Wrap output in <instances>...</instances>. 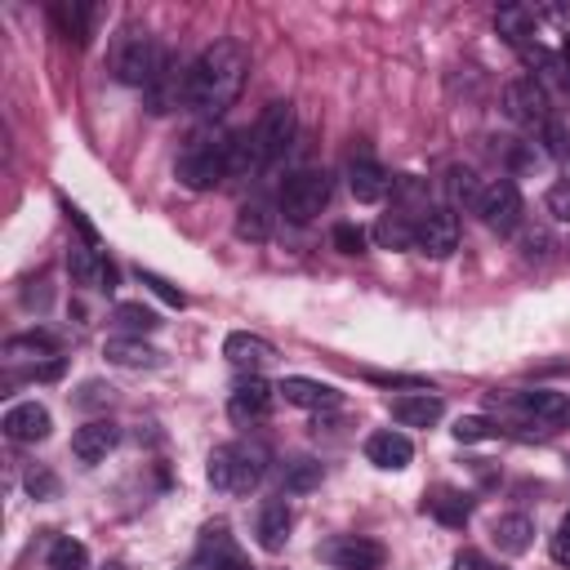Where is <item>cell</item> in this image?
<instances>
[{"instance_id": "cell-1", "label": "cell", "mask_w": 570, "mask_h": 570, "mask_svg": "<svg viewBox=\"0 0 570 570\" xmlns=\"http://www.w3.org/2000/svg\"><path fill=\"white\" fill-rule=\"evenodd\" d=\"M245 76H249V49L240 40L223 36V40L205 45L196 53V62L187 67L183 107L205 116V120H214V116H223L236 102V94L245 89Z\"/></svg>"}, {"instance_id": "cell-2", "label": "cell", "mask_w": 570, "mask_h": 570, "mask_svg": "<svg viewBox=\"0 0 570 570\" xmlns=\"http://www.w3.org/2000/svg\"><path fill=\"white\" fill-rule=\"evenodd\" d=\"M174 174H178V183H183L187 191H209V187H218L223 178H232V134H227V129H214V125L196 129V134L183 142Z\"/></svg>"}, {"instance_id": "cell-3", "label": "cell", "mask_w": 570, "mask_h": 570, "mask_svg": "<svg viewBox=\"0 0 570 570\" xmlns=\"http://www.w3.org/2000/svg\"><path fill=\"white\" fill-rule=\"evenodd\" d=\"M209 485L218 494H249L258 490L263 472H267V454L258 445H245V441H227V445H214L209 450Z\"/></svg>"}, {"instance_id": "cell-4", "label": "cell", "mask_w": 570, "mask_h": 570, "mask_svg": "<svg viewBox=\"0 0 570 570\" xmlns=\"http://www.w3.org/2000/svg\"><path fill=\"white\" fill-rule=\"evenodd\" d=\"M160 53H165V45H156L147 31H120V40L111 45V71L120 85L147 89L160 67Z\"/></svg>"}, {"instance_id": "cell-5", "label": "cell", "mask_w": 570, "mask_h": 570, "mask_svg": "<svg viewBox=\"0 0 570 570\" xmlns=\"http://www.w3.org/2000/svg\"><path fill=\"white\" fill-rule=\"evenodd\" d=\"M330 191H334V183H330L325 169H298V174H289V178L281 183L276 205H281V214H285L289 223H312V218L330 205Z\"/></svg>"}, {"instance_id": "cell-6", "label": "cell", "mask_w": 570, "mask_h": 570, "mask_svg": "<svg viewBox=\"0 0 570 570\" xmlns=\"http://www.w3.org/2000/svg\"><path fill=\"white\" fill-rule=\"evenodd\" d=\"M316 557L334 570H383L387 552L379 539H365V534H330L316 543Z\"/></svg>"}, {"instance_id": "cell-7", "label": "cell", "mask_w": 570, "mask_h": 570, "mask_svg": "<svg viewBox=\"0 0 570 570\" xmlns=\"http://www.w3.org/2000/svg\"><path fill=\"white\" fill-rule=\"evenodd\" d=\"M183 570H254L245 548L232 539L227 521H209L200 530V543H196V557L183 566Z\"/></svg>"}, {"instance_id": "cell-8", "label": "cell", "mask_w": 570, "mask_h": 570, "mask_svg": "<svg viewBox=\"0 0 570 570\" xmlns=\"http://www.w3.org/2000/svg\"><path fill=\"white\" fill-rule=\"evenodd\" d=\"M521 214H525V205H521V191H517V183H512V178H494V183H485V187H481L476 218H481L490 232L512 236V232L521 227Z\"/></svg>"}, {"instance_id": "cell-9", "label": "cell", "mask_w": 570, "mask_h": 570, "mask_svg": "<svg viewBox=\"0 0 570 570\" xmlns=\"http://www.w3.org/2000/svg\"><path fill=\"white\" fill-rule=\"evenodd\" d=\"M503 111L508 120H517L521 129H543L552 107H548V89L534 80V76H521V80H508L503 85Z\"/></svg>"}, {"instance_id": "cell-10", "label": "cell", "mask_w": 570, "mask_h": 570, "mask_svg": "<svg viewBox=\"0 0 570 570\" xmlns=\"http://www.w3.org/2000/svg\"><path fill=\"white\" fill-rule=\"evenodd\" d=\"M294 134H298V111H294V102H267L263 116H258V125H254V138H258L263 160H267V165L281 160V156L294 147Z\"/></svg>"}, {"instance_id": "cell-11", "label": "cell", "mask_w": 570, "mask_h": 570, "mask_svg": "<svg viewBox=\"0 0 570 570\" xmlns=\"http://www.w3.org/2000/svg\"><path fill=\"white\" fill-rule=\"evenodd\" d=\"M414 249H423L428 258H450L459 249V214L450 205L423 209L414 223Z\"/></svg>"}, {"instance_id": "cell-12", "label": "cell", "mask_w": 570, "mask_h": 570, "mask_svg": "<svg viewBox=\"0 0 570 570\" xmlns=\"http://www.w3.org/2000/svg\"><path fill=\"white\" fill-rule=\"evenodd\" d=\"M272 401H276V387H272L267 379L249 374V379H240V383L232 387V396H227V414H232L236 423H258V419L272 414Z\"/></svg>"}, {"instance_id": "cell-13", "label": "cell", "mask_w": 570, "mask_h": 570, "mask_svg": "<svg viewBox=\"0 0 570 570\" xmlns=\"http://www.w3.org/2000/svg\"><path fill=\"white\" fill-rule=\"evenodd\" d=\"M0 428H4V436H9V441H18V445H36V441H45V436H49L53 419H49V410H45L40 401H18V405H9V410H4Z\"/></svg>"}, {"instance_id": "cell-14", "label": "cell", "mask_w": 570, "mask_h": 570, "mask_svg": "<svg viewBox=\"0 0 570 570\" xmlns=\"http://www.w3.org/2000/svg\"><path fill=\"white\" fill-rule=\"evenodd\" d=\"M289 530H294V508H289V499H285V494H281V499H263L258 521H254L258 548H263V552H281V548L289 543Z\"/></svg>"}, {"instance_id": "cell-15", "label": "cell", "mask_w": 570, "mask_h": 570, "mask_svg": "<svg viewBox=\"0 0 570 570\" xmlns=\"http://www.w3.org/2000/svg\"><path fill=\"white\" fill-rule=\"evenodd\" d=\"M183 94H187V71L178 76L174 53L165 49V53H160V67H156V76H151V85H147V107H151L156 116H165V111L183 107Z\"/></svg>"}, {"instance_id": "cell-16", "label": "cell", "mask_w": 570, "mask_h": 570, "mask_svg": "<svg viewBox=\"0 0 570 570\" xmlns=\"http://www.w3.org/2000/svg\"><path fill=\"white\" fill-rule=\"evenodd\" d=\"M392 174L374 160V156H352V165H347V187H352V196L361 200V205H379L387 191H392Z\"/></svg>"}, {"instance_id": "cell-17", "label": "cell", "mask_w": 570, "mask_h": 570, "mask_svg": "<svg viewBox=\"0 0 570 570\" xmlns=\"http://www.w3.org/2000/svg\"><path fill=\"white\" fill-rule=\"evenodd\" d=\"M276 396H285V401L298 405V410H334V405L343 401L334 383H321V379H307V374L281 379V383H276Z\"/></svg>"}, {"instance_id": "cell-18", "label": "cell", "mask_w": 570, "mask_h": 570, "mask_svg": "<svg viewBox=\"0 0 570 570\" xmlns=\"http://www.w3.org/2000/svg\"><path fill=\"white\" fill-rule=\"evenodd\" d=\"M116 441H120V428L111 419H89V423H80L71 432V454L80 463H102L116 450Z\"/></svg>"}, {"instance_id": "cell-19", "label": "cell", "mask_w": 570, "mask_h": 570, "mask_svg": "<svg viewBox=\"0 0 570 570\" xmlns=\"http://www.w3.org/2000/svg\"><path fill=\"white\" fill-rule=\"evenodd\" d=\"M365 459H370L374 468H383V472H401V468H410L414 445H410L405 432H396V428H379V432L365 436Z\"/></svg>"}, {"instance_id": "cell-20", "label": "cell", "mask_w": 570, "mask_h": 570, "mask_svg": "<svg viewBox=\"0 0 570 570\" xmlns=\"http://www.w3.org/2000/svg\"><path fill=\"white\" fill-rule=\"evenodd\" d=\"M503 401H508V410H517V414H521L525 423H534V428H552V423L561 419V410H566V396H561V392H548V387L508 392Z\"/></svg>"}, {"instance_id": "cell-21", "label": "cell", "mask_w": 570, "mask_h": 570, "mask_svg": "<svg viewBox=\"0 0 570 570\" xmlns=\"http://www.w3.org/2000/svg\"><path fill=\"white\" fill-rule=\"evenodd\" d=\"M223 356L236 365V370H263L267 361H276V347L263 338V334H249V330H232L223 338Z\"/></svg>"}, {"instance_id": "cell-22", "label": "cell", "mask_w": 570, "mask_h": 570, "mask_svg": "<svg viewBox=\"0 0 570 570\" xmlns=\"http://www.w3.org/2000/svg\"><path fill=\"white\" fill-rule=\"evenodd\" d=\"M441 414H445V405H441V396H432V392L392 396V419H396L401 428H432V423H441Z\"/></svg>"}, {"instance_id": "cell-23", "label": "cell", "mask_w": 570, "mask_h": 570, "mask_svg": "<svg viewBox=\"0 0 570 570\" xmlns=\"http://www.w3.org/2000/svg\"><path fill=\"white\" fill-rule=\"evenodd\" d=\"M423 512L436 517V521L450 525V530H463L468 517H472V499H468L463 490H454V485H436L432 494H423Z\"/></svg>"}, {"instance_id": "cell-24", "label": "cell", "mask_w": 570, "mask_h": 570, "mask_svg": "<svg viewBox=\"0 0 570 570\" xmlns=\"http://www.w3.org/2000/svg\"><path fill=\"white\" fill-rule=\"evenodd\" d=\"M534 27H539V9H530V4H503V9L494 13V31H499L512 49L534 45Z\"/></svg>"}, {"instance_id": "cell-25", "label": "cell", "mask_w": 570, "mask_h": 570, "mask_svg": "<svg viewBox=\"0 0 570 570\" xmlns=\"http://www.w3.org/2000/svg\"><path fill=\"white\" fill-rule=\"evenodd\" d=\"M102 356H107L111 365H120V370H156V365H160V352H156L151 343H142V338H129V334L107 338V343H102Z\"/></svg>"}, {"instance_id": "cell-26", "label": "cell", "mask_w": 570, "mask_h": 570, "mask_svg": "<svg viewBox=\"0 0 570 570\" xmlns=\"http://www.w3.org/2000/svg\"><path fill=\"white\" fill-rule=\"evenodd\" d=\"M67 272H71V281L76 285H85V289H102V276H107V254L98 249V245H71L67 249Z\"/></svg>"}, {"instance_id": "cell-27", "label": "cell", "mask_w": 570, "mask_h": 570, "mask_svg": "<svg viewBox=\"0 0 570 570\" xmlns=\"http://www.w3.org/2000/svg\"><path fill=\"white\" fill-rule=\"evenodd\" d=\"M49 18L58 22V31H62L71 45H89V31H94V4L58 0V4H49Z\"/></svg>"}, {"instance_id": "cell-28", "label": "cell", "mask_w": 570, "mask_h": 570, "mask_svg": "<svg viewBox=\"0 0 570 570\" xmlns=\"http://www.w3.org/2000/svg\"><path fill=\"white\" fill-rule=\"evenodd\" d=\"M530 543H534V521H530L525 512H503V517L494 521V548H499L503 557H521Z\"/></svg>"}, {"instance_id": "cell-29", "label": "cell", "mask_w": 570, "mask_h": 570, "mask_svg": "<svg viewBox=\"0 0 570 570\" xmlns=\"http://www.w3.org/2000/svg\"><path fill=\"white\" fill-rule=\"evenodd\" d=\"M4 356L9 361H31L36 356V365H45V361H58V338L49 330L13 334V338H4Z\"/></svg>"}, {"instance_id": "cell-30", "label": "cell", "mask_w": 570, "mask_h": 570, "mask_svg": "<svg viewBox=\"0 0 570 570\" xmlns=\"http://www.w3.org/2000/svg\"><path fill=\"white\" fill-rule=\"evenodd\" d=\"M374 240H379L383 249H414V223H410V214H401V209L383 214V218L374 223Z\"/></svg>"}, {"instance_id": "cell-31", "label": "cell", "mask_w": 570, "mask_h": 570, "mask_svg": "<svg viewBox=\"0 0 570 570\" xmlns=\"http://www.w3.org/2000/svg\"><path fill=\"white\" fill-rule=\"evenodd\" d=\"M321 476H325V468L316 459H289L285 472H281V490L285 494H307V490L321 485Z\"/></svg>"}, {"instance_id": "cell-32", "label": "cell", "mask_w": 570, "mask_h": 570, "mask_svg": "<svg viewBox=\"0 0 570 570\" xmlns=\"http://www.w3.org/2000/svg\"><path fill=\"white\" fill-rule=\"evenodd\" d=\"M236 236H240V240H267V236H272V214H267V205L245 200V205L236 209Z\"/></svg>"}, {"instance_id": "cell-33", "label": "cell", "mask_w": 570, "mask_h": 570, "mask_svg": "<svg viewBox=\"0 0 570 570\" xmlns=\"http://www.w3.org/2000/svg\"><path fill=\"white\" fill-rule=\"evenodd\" d=\"M111 321H116V325H120L129 338H142V334H151V330L160 325V316H156L151 307H142V303H116Z\"/></svg>"}, {"instance_id": "cell-34", "label": "cell", "mask_w": 570, "mask_h": 570, "mask_svg": "<svg viewBox=\"0 0 570 570\" xmlns=\"http://www.w3.org/2000/svg\"><path fill=\"white\" fill-rule=\"evenodd\" d=\"M481 187H485V183H476V174H472V169H463V165H454V169L445 174V191H450V200H454V205H472V209H476Z\"/></svg>"}, {"instance_id": "cell-35", "label": "cell", "mask_w": 570, "mask_h": 570, "mask_svg": "<svg viewBox=\"0 0 570 570\" xmlns=\"http://www.w3.org/2000/svg\"><path fill=\"white\" fill-rule=\"evenodd\" d=\"M454 441H463V445H472V441H494L499 436V423L490 419V414H463V419H454Z\"/></svg>"}, {"instance_id": "cell-36", "label": "cell", "mask_w": 570, "mask_h": 570, "mask_svg": "<svg viewBox=\"0 0 570 570\" xmlns=\"http://www.w3.org/2000/svg\"><path fill=\"white\" fill-rule=\"evenodd\" d=\"M539 134H543V147H548L552 156L570 160V111H552Z\"/></svg>"}, {"instance_id": "cell-37", "label": "cell", "mask_w": 570, "mask_h": 570, "mask_svg": "<svg viewBox=\"0 0 570 570\" xmlns=\"http://www.w3.org/2000/svg\"><path fill=\"white\" fill-rule=\"evenodd\" d=\"M49 570H89V552L80 539H58L49 552Z\"/></svg>"}, {"instance_id": "cell-38", "label": "cell", "mask_w": 570, "mask_h": 570, "mask_svg": "<svg viewBox=\"0 0 570 570\" xmlns=\"http://www.w3.org/2000/svg\"><path fill=\"white\" fill-rule=\"evenodd\" d=\"M138 281H142L156 298H165L169 307H187V294H183L174 281H165V276H156V272H147V267H138Z\"/></svg>"}, {"instance_id": "cell-39", "label": "cell", "mask_w": 570, "mask_h": 570, "mask_svg": "<svg viewBox=\"0 0 570 570\" xmlns=\"http://www.w3.org/2000/svg\"><path fill=\"white\" fill-rule=\"evenodd\" d=\"M334 249L338 254H365V232L356 223H334Z\"/></svg>"}, {"instance_id": "cell-40", "label": "cell", "mask_w": 570, "mask_h": 570, "mask_svg": "<svg viewBox=\"0 0 570 570\" xmlns=\"http://www.w3.org/2000/svg\"><path fill=\"white\" fill-rule=\"evenodd\" d=\"M543 205H548V214H552L557 223H570V178L552 183L548 196H543Z\"/></svg>"}, {"instance_id": "cell-41", "label": "cell", "mask_w": 570, "mask_h": 570, "mask_svg": "<svg viewBox=\"0 0 570 570\" xmlns=\"http://www.w3.org/2000/svg\"><path fill=\"white\" fill-rule=\"evenodd\" d=\"M27 494H31V499H53V494H58V476H53L49 468H31V472H27Z\"/></svg>"}, {"instance_id": "cell-42", "label": "cell", "mask_w": 570, "mask_h": 570, "mask_svg": "<svg viewBox=\"0 0 570 570\" xmlns=\"http://www.w3.org/2000/svg\"><path fill=\"white\" fill-rule=\"evenodd\" d=\"M521 254H525V258H548V254H552V236H548L543 227L525 232V236H521Z\"/></svg>"}, {"instance_id": "cell-43", "label": "cell", "mask_w": 570, "mask_h": 570, "mask_svg": "<svg viewBox=\"0 0 570 570\" xmlns=\"http://www.w3.org/2000/svg\"><path fill=\"white\" fill-rule=\"evenodd\" d=\"M62 214H67V223H71V227L85 236V245H98V227L85 218V209H76L71 200H62Z\"/></svg>"}, {"instance_id": "cell-44", "label": "cell", "mask_w": 570, "mask_h": 570, "mask_svg": "<svg viewBox=\"0 0 570 570\" xmlns=\"http://www.w3.org/2000/svg\"><path fill=\"white\" fill-rule=\"evenodd\" d=\"M548 552H552V561H557L561 570H570V530H561V525H557V534H552Z\"/></svg>"}, {"instance_id": "cell-45", "label": "cell", "mask_w": 570, "mask_h": 570, "mask_svg": "<svg viewBox=\"0 0 570 570\" xmlns=\"http://www.w3.org/2000/svg\"><path fill=\"white\" fill-rule=\"evenodd\" d=\"M512 165H517V169H534V165H539L534 142H521V147H517V156H512Z\"/></svg>"}, {"instance_id": "cell-46", "label": "cell", "mask_w": 570, "mask_h": 570, "mask_svg": "<svg viewBox=\"0 0 570 570\" xmlns=\"http://www.w3.org/2000/svg\"><path fill=\"white\" fill-rule=\"evenodd\" d=\"M459 570H503V566H490V561L476 557V552H459Z\"/></svg>"}, {"instance_id": "cell-47", "label": "cell", "mask_w": 570, "mask_h": 570, "mask_svg": "<svg viewBox=\"0 0 570 570\" xmlns=\"http://www.w3.org/2000/svg\"><path fill=\"white\" fill-rule=\"evenodd\" d=\"M557 428H570V401H566V410H561V419H557Z\"/></svg>"}, {"instance_id": "cell-48", "label": "cell", "mask_w": 570, "mask_h": 570, "mask_svg": "<svg viewBox=\"0 0 570 570\" xmlns=\"http://www.w3.org/2000/svg\"><path fill=\"white\" fill-rule=\"evenodd\" d=\"M561 530H570V512H566V517H561Z\"/></svg>"}, {"instance_id": "cell-49", "label": "cell", "mask_w": 570, "mask_h": 570, "mask_svg": "<svg viewBox=\"0 0 570 570\" xmlns=\"http://www.w3.org/2000/svg\"><path fill=\"white\" fill-rule=\"evenodd\" d=\"M107 570H125V566H120V561H111V566H107Z\"/></svg>"}]
</instances>
